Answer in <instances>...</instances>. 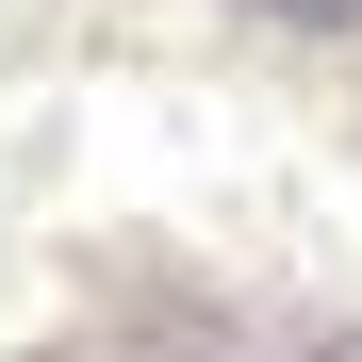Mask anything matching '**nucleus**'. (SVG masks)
I'll use <instances>...</instances> for the list:
<instances>
[{
    "instance_id": "f03ea898",
    "label": "nucleus",
    "mask_w": 362,
    "mask_h": 362,
    "mask_svg": "<svg viewBox=\"0 0 362 362\" xmlns=\"http://www.w3.org/2000/svg\"><path fill=\"white\" fill-rule=\"evenodd\" d=\"M296 362H362V329H313V346H296Z\"/></svg>"
},
{
    "instance_id": "f257e3e1",
    "label": "nucleus",
    "mask_w": 362,
    "mask_h": 362,
    "mask_svg": "<svg viewBox=\"0 0 362 362\" xmlns=\"http://www.w3.org/2000/svg\"><path fill=\"white\" fill-rule=\"evenodd\" d=\"M264 17H296V33H346V17H362V0H264Z\"/></svg>"
}]
</instances>
